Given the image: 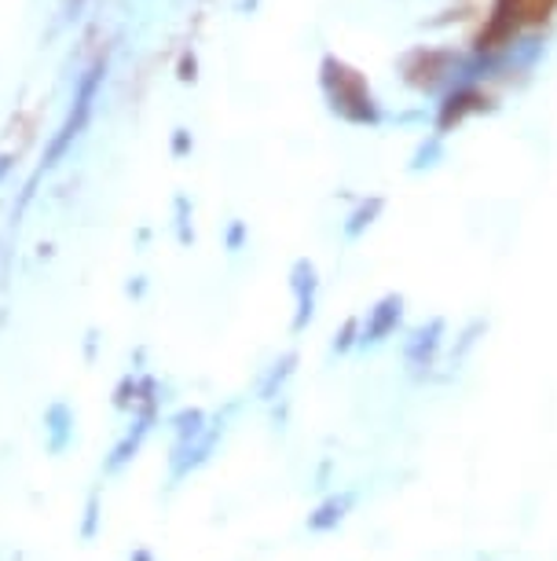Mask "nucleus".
<instances>
[{
  "label": "nucleus",
  "instance_id": "nucleus-4",
  "mask_svg": "<svg viewBox=\"0 0 557 561\" xmlns=\"http://www.w3.org/2000/svg\"><path fill=\"white\" fill-rule=\"evenodd\" d=\"M356 503V495L352 492H345V495H338V500H330V503H323L320 511H315V517H312V528H330V525H338L341 517H345V511Z\"/></svg>",
  "mask_w": 557,
  "mask_h": 561
},
{
  "label": "nucleus",
  "instance_id": "nucleus-2",
  "mask_svg": "<svg viewBox=\"0 0 557 561\" xmlns=\"http://www.w3.org/2000/svg\"><path fill=\"white\" fill-rule=\"evenodd\" d=\"M100 81H103V67H92V70H89V78L81 81L78 100H73V111H70L67 125H62L59 140L51 144V151H48V162H45V165H56L59 158L70 151V144L81 136V129L89 125V118H92V103H96V92H100Z\"/></svg>",
  "mask_w": 557,
  "mask_h": 561
},
{
  "label": "nucleus",
  "instance_id": "nucleus-3",
  "mask_svg": "<svg viewBox=\"0 0 557 561\" xmlns=\"http://www.w3.org/2000/svg\"><path fill=\"white\" fill-rule=\"evenodd\" d=\"M396 320H401V298H388L378 305V312L371 316V327L363 331V342H382V337L393 331Z\"/></svg>",
  "mask_w": 557,
  "mask_h": 561
},
{
  "label": "nucleus",
  "instance_id": "nucleus-1",
  "mask_svg": "<svg viewBox=\"0 0 557 561\" xmlns=\"http://www.w3.org/2000/svg\"><path fill=\"white\" fill-rule=\"evenodd\" d=\"M323 89H327L330 96V107L341 114V118L349 122H374L378 118V107H374V96L371 89H367L363 73L345 67L341 59H327L323 62Z\"/></svg>",
  "mask_w": 557,
  "mask_h": 561
}]
</instances>
